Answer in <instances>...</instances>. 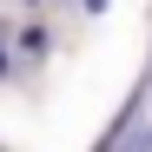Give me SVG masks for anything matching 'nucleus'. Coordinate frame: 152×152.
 <instances>
[{"label":"nucleus","instance_id":"obj_2","mask_svg":"<svg viewBox=\"0 0 152 152\" xmlns=\"http://www.w3.org/2000/svg\"><path fill=\"white\" fill-rule=\"evenodd\" d=\"M126 132H132V119H113V126H106V139H99L93 152H119V145H126Z\"/></svg>","mask_w":152,"mask_h":152},{"label":"nucleus","instance_id":"obj_1","mask_svg":"<svg viewBox=\"0 0 152 152\" xmlns=\"http://www.w3.org/2000/svg\"><path fill=\"white\" fill-rule=\"evenodd\" d=\"M20 53H33V60H46V27H20Z\"/></svg>","mask_w":152,"mask_h":152},{"label":"nucleus","instance_id":"obj_3","mask_svg":"<svg viewBox=\"0 0 152 152\" xmlns=\"http://www.w3.org/2000/svg\"><path fill=\"white\" fill-rule=\"evenodd\" d=\"M119 152H152V119H145V126H132V132H126V145H119Z\"/></svg>","mask_w":152,"mask_h":152},{"label":"nucleus","instance_id":"obj_5","mask_svg":"<svg viewBox=\"0 0 152 152\" xmlns=\"http://www.w3.org/2000/svg\"><path fill=\"white\" fill-rule=\"evenodd\" d=\"M80 7H86V13H106V0H80Z\"/></svg>","mask_w":152,"mask_h":152},{"label":"nucleus","instance_id":"obj_4","mask_svg":"<svg viewBox=\"0 0 152 152\" xmlns=\"http://www.w3.org/2000/svg\"><path fill=\"white\" fill-rule=\"evenodd\" d=\"M7 73H13V60H7V46H0V80H7Z\"/></svg>","mask_w":152,"mask_h":152}]
</instances>
